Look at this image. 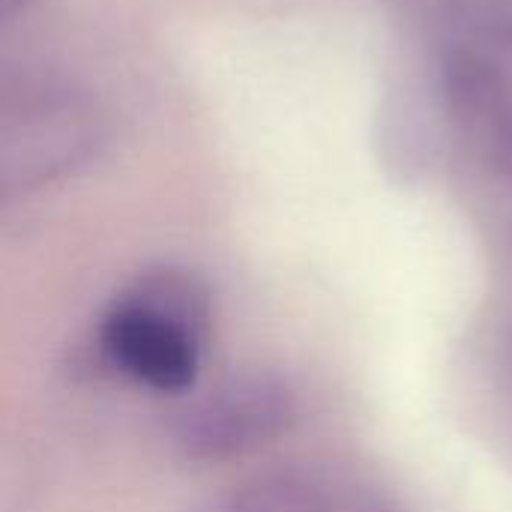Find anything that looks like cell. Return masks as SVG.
Listing matches in <instances>:
<instances>
[{
  "label": "cell",
  "mask_w": 512,
  "mask_h": 512,
  "mask_svg": "<svg viewBox=\"0 0 512 512\" xmlns=\"http://www.w3.org/2000/svg\"><path fill=\"white\" fill-rule=\"evenodd\" d=\"M213 327L207 285L180 267H156L120 288L93 333L99 360L156 393L195 387Z\"/></svg>",
  "instance_id": "1"
},
{
  "label": "cell",
  "mask_w": 512,
  "mask_h": 512,
  "mask_svg": "<svg viewBox=\"0 0 512 512\" xmlns=\"http://www.w3.org/2000/svg\"><path fill=\"white\" fill-rule=\"evenodd\" d=\"M105 126L93 96L36 69H0V207L84 168Z\"/></svg>",
  "instance_id": "2"
},
{
  "label": "cell",
  "mask_w": 512,
  "mask_h": 512,
  "mask_svg": "<svg viewBox=\"0 0 512 512\" xmlns=\"http://www.w3.org/2000/svg\"><path fill=\"white\" fill-rule=\"evenodd\" d=\"M297 420V393L276 372H237L180 408L174 444L192 462H228L279 441Z\"/></svg>",
  "instance_id": "3"
},
{
  "label": "cell",
  "mask_w": 512,
  "mask_h": 512,
  "mask_svg": "<svg viewBox=\"0 0 512 512\" xmlns=\"http://www.w3.org/2000/svg\"><path fill=\"white\" fill-rule=\"evenodd\" d=\"M441 69L459 129L512 180V27L444 51Z\"/></svg>",
  "instance_id": "4"
},
{
  "label": "cell",
  "mask_w": 512,
  "mask_h": 512,
  "mask_svg": "<svg viewBox=\"0 0 512 512\" xmlns=\"http://www.w3.org/2000/svg\"><path fill=\"white\" fill-rule=\"evenodd\" d=\"M222 512H393L375 492L318 471H279L249 483Z\"/></svg>",
  "instance_id": "5"
},
{
  "label": "cell",
  "mask_w": 512,
  "mask_h": 512,
  "mask_svg": "<svg viewBox=\"0 0 512 512\" xmlns=\"http://www.w3.org/2000/svg\"><path fill=\"white\" fill-rule=\"evenodd\" d=\"M399 9L420 24L438 51L459 48L480 36L512 27V0H396Z\"/></svg>",
  "instance_id": "6"
},
{
  "label": "cell",
  "mask_w": 512,
  "mask_h": 512,
  "mask_svg": "<svg viewBox=\"0 0 512 512\" xmlns=\"http://www.w3.org/2000/svg\"><path fill=\"white\" fill-rule=\"evenodd\" d=\"M21 3H24V0H0V21H3V18H9Z\"/></svg>",
  "instance_id": "7"
}]
</instances>
